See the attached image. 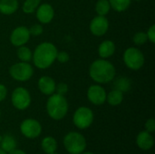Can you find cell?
<instances>
[{
	"instance_id": "8fae6325",
	"label": "cell",
	"mask_w": 155,
	"mask_h": 154,
	"mask_svg": "<svg viewBox=\"0 0 155 154\" xmlns=\"http://www.w3.org/2000/svg\"><path fill=\"white\" fill-rule=\"evenodd\" d=\"M29 29L25 26H19L12 32L10 40L15 46H22L29 40Z\"/></svg>"
},
{
	"instance_id": "52a82bcc",
	"label": "cell",
	"mask_w": 155,
	"mask_h": 154,
	"mask_svg": "<svg viewBox=\"0 0 155 154\" xmlns=\"http://www.w3.org/2000/svg\"><path fill=\"white\" fill-rule=\"evenodd\" d=\"M9 72H10L11 76L15 80L25 82V81L29 80L32 77L34 71H33L32 66L29 64L25 62H21V63H17L12 65Z\"/></svg>"
},
{
	"instance_id": "8d00e7d4",
	"label": "cell",
	"mask_w": 155,
	"mask_h": 154,
	"mask_svg": "<svg viewBox=\"0 0 155 154\" xmlns=\"http://www.w3.org/2000/svg\"><path fill=\"white\" fill-rule=\"evenodd\" d=\"M50 154H56L55 152H54V153H50Z\"/></svg>"
},
{
	"instance_id": "f35d334b",
	"label": "cell",
	"mask_w": 155,
	"mask_h": 154,
	"mask_svg": "<svg viewBox=\"0 0 155 154\" xmlns=\"http://www.w3.org/2000/svg\"><path fill=\"white\" fill-rule=\"evenodd\" d=\"M0 115H1V113H0Z\"/></svg>"
},
{
	"instance_id": "5b68a950",
	"label": "cell",
	"mask_w": 155,
	"mask_h": 154,
	"mask_svg": "<svg viewBox=\"0 0 155 154\" xmlns=\"http://www.w3.org/2000/svg\"><path fill=\"white\" fill-rule=\"evenodd\" d=\"M73 122L78 129H87L94 122V113L92 110L87 107H80L75 111L73 117Z\"/></svg>"
},
{
	"instance_id": "f546056e",
	"label": "cell",
	"mask_w": 155,
	"mask_h": 154,
	"mask_svg": "<svg viewBox=\"0 0 155 154\" xmlns=\"http://www.w3.org/2000/svg\"><path fill=\"white\" fill-rule=\"evenodd\" d=\"M56 59L60 62V63H66L69 60V55L66 52H57L56 54Z\"/></svg>"
},
{
	"instance_id": "e575fe53",
	"label": "cell",
	"mask_w": 155,
	"mask_h": 154,
	"mask_svg": "<svg viewBox=\"0 0 155 154\" xmlns=\"http://www.w3.org/2000/svg\"><path fill=\"white\" fill-rule=\"evenodd\" d=\"M81 154H94V153H93V152H82Z\"/></svg>"
},
{
	"instance_id": "1f68e13d",
	"label": "cell",
	"mask_w": 155,
	"mask_h": 154,
	"mask_svg": "<svg viewBox=\"0 0 155 154\" xmlns=\"http://www.w3.org/2000/svg\"><path fill=\"white\" fill-rule=\"evenodd\" d=\"M6 94H7V90L5 86L3 84H0V102L5 100V98L6 97Z\"/></svg>"
},
{
	"instance_id": "7a4b0ae2",
	"label": "cell",
	"mask_w": 155,
	"mask_h": 154,
	"mask_svg": "<svg viewBox=\"0 0 155 154\" xmlns=\"http://www.w3.org/2000/svg\"><path fill=\"white\" fill-rule=\"evenodd\" d=\"M90 76L92 79L100 84L111 82L115 75L114 66L106 60L100 59L94 61L90 66Z\"/></svg>"
},
{
	"instance_id": "f1b7e54d",
	"label": "cell",
	"mask_w": 155,
	"mask_h": 154,
	"mask_svg": "<svg viewBox=\"0 0 155 154\" xmlns=\"http://www.w3.org/2000/svg\"><path fill=\"white\" fill-rule=\"evenodd\" d=\"M145 129L148 133H152L155 131V122L153 118L147 120V122L145 123Z\"/></svg>"
},
{
	"instance_id": "4dcf8cb0",
	"label": "cell",
	"mask_w": 155,
	"mask_h": 154,
	"mask_svg": "<svg viewBox=\"0 0 155 154\" xmlns=\"http://www.w3.org/2000/svg\"><path fill=\"white\" fill-rule=\"evenodd\" d=\"M146 34H147L148 39H149L153 44L155 43V25H153L149 28L148 33H147Z\"/></svg>"
},
{
	"instance_id": "ffe728a7",
	"label": "cell",
	"mask_w": 155,
	"mask_h": 154,
	"mask_svg": "<svg viewBox=\"0 0 155 154\" xmlns=\"http://www.w3.org/2000/svg\"><path fill=\"white\" fill-rule=\"evenodd\" d=\"M123 99H124V93L116 89L113 90L108 93V95H106V100L108 103L113 106L119 105L123 102Z\"/></svg>"
},
{
	"instance_id": "4316f807",
	"label": "cell",
	"mask_w": 155,
	"mask_h": 154,
	"mask_svg": "<svg viewBox=\"0 0 155 154\" xmlns=\"http://www.w3.org/2000/svg\"><path fill=\"white\" fill-rule=\"evenodd\" d=\"M29 33H30V34H33V35H39L43 33V27L38 24L34 25L29 29Z\"/></svg>"
},
{
	"instance_id": "83f0119b",
	"label": "cell",
	"mask_w": 155,
	"mask_h": 154,
	"mask_svg": "<svg viewBox=\"0 0 155 154\" xmlns=\"http://www.w3.org/2000/svg\"><path fill=\"white\" fill-rule=\"evenodd\" d=\"M55 91L57 92L58 94H61V95H64L67 91H68V86L64 84V83H61L59 84L57 86H55Z\"/></svg>"
},
{
	"instance_id": "d4e9b609",
	"label": "cell",
	"mask_w": 155,
	"mask_h": 154,
	"mask_svg": "<svg viewBox=\"0 0 155 154\" xmlns=\"http://www.w3.org/2000/svg\"><path fill=\"white\" fill-rule=\"evenodd\" d=\"M41 0H25L23 5V11L26 14L33 13L39 5Z\"/></svg>"
},
{
	"instance_id": "d6986e66",
	"label": "cell",
	"mask_w": 155,
	"mask_h": 154,
	"mask_svg": "<svg viewBox=\"0 0 155 154\" xmlns=\"http://www.w3.org/2000/svg\"><path fill=\"white\" fill-rule=\"evenodd\" d=\"M0 147L2 150L8 153L16 148V141L12 135L6 134L2 137V140L0 142Z\"/></svg>"
},
{
	"instance_id": "8992f818",
	"label": "cell",
	"mask_w": 155,
	"mask_h": 154,
	"mask_svg": "<svg viewBox=\"0 0 155 154\" xmlns=\"http://www.w3.org/2000/svg\"><path fill=\"white\" fill-rule=\"evenodd\" d=\"M124 61L127 67L132 70L140 69L144 63V56L143 53L134 47L128 48L124 54Z\"/></svg>"
},
{
	"instance_id": "d590c367",
	"label": "cell",
	"mask_w": 155,
	"mask_h": 154,
	"mask_svg": "<svg viewBox=\"0 0 155 154\" xmlns=\"http://www.w3.org/2000/svg\"><path fill=\"white\" fill-rule=\"evenodd\" d=\"M2 137H3V136H1V135H0V142H1V140H2Z\"/></svg>"
},
{
	"instance_id": "836d02e7",
	"label": "cell",
	"mask_w": 155,
	"mask_h": 154,
	"mask_svg": "<svg viewBox=\"0 0 155 154\" xmlns=\"http://www.w3.org/2000/svg\"><path fill=\"white\" fill-rule=\"evenodd\" d=\"M0 154H7V152H5L4 150H2V149L0 148Z\"/></svg>"
},
{
	"instance_id": "e0dca14e",
	"label": "cell",
	"mask_w": 155,
	"mask_h": 154,
	"mask_svg": "<svg viewBox=\"0 0 155 154\" xmlns=\"http://www.w3.org/2000/svg\"><path fill=\"white\" fill-rule=\"evenodd\" d=\"M42 150L46 154L54 153L57 150V142L52 136L45 137L41 142Z\"/></svg>"
},
{
	"instance_id": "9c48e42d",
	"label": "cell",
	"mask_w": 155,
	"mask_h": 154,
	"mask_svg": "<svg viewBox=\"0 0 155 154\" xmlns=\"http://www.w3.org/2000/svg\"><path fill=\"white\" fill-rule=\"evenodd\" d=\"M22 134L28 139H35L42 133V126L40 123L35 119H26L22 122L20 125Z\"/></svg>"
},
{
	"instance_id": "ba28073f",
	"label": "cell",
	"mask_w": 155,
	"mask_h": 154,
	"mask_svg": "<svg viewBox=\"0 0 155 154\" xmlns=\"http://www.w3.org/2000/svg\"><path fill=\"white\" fill-rule=\"evenodd\" d=\"M11 100L13 105L18 110H25L31 103L30 93L26 89L23 87H18L14 90Z\"/></svg>"
},
{
	"instance_id": "7c38bea8",
	"label": "cell",
	"mask_w": 155,
	"mask_h": 154,
	"mask_svg": "<svg viewBox=\"0 0 155 154\" xmlns=\"http://www.w3.org/2000/svg\"><path fill=\"white\" fill-rule=\"evenodd\" d=\"M108 27H109L108 20L104 15H98L94 17L90 25L91 32L97 36L104 35L107 32Z\"/></svg>"
},
{
	"instance_id": "2e32d148",
	"label": "cell",
	"mask_w": 155,
	"mask_h": 154,
	"mask_svg": "<svg viewBox=\"0 0 155 154\" xmlns=\"http://www.w3.org/2000/svg\"><path fill=\"white\" fill-rule=\"evenodd\" d=\"M18 8L17 0H0V12L5 15H11Z\"/></svg>"
},
{
	"instance_id": "484cf974",
	"label": "cell",
	"mask_w": 155,
	"mask_h": 154,
	"mask_svg": "<svg viewBox=\"0 0 155 154\" xmlns=\"http://www.w3.org/2000/svg\"><path fill=\"white\" fill-rule=\"evenodd\" d=\"M148 40L147 34L143 32H139L137 34H134V42L137 44V45H142L144 43H146V41Z\"/></svg>"
},
{
	"instance_id": "9a60e30c",
	"label": "cell",
	"mask_w": 155,
	"mask_h": 154,
	"mask_svg": "<svg viewBox=\"0 0 155 154\" xmlns=\"http://www.w3.org/2000/svg\"><path fill=\"white\" fill-rule=\"evenodd\" d=\"M39 90L46 95H51L55 91V83L54 79L49 76H43L39 79L38 82Z\"/></svg>"
},
{
	"instance_id": "6da1fadb",
	"label": "cell",
	"mask_w": 155,
	"mask_h": 154,
	"mask_svg": "<svg viewBox=\"0 0 155 154\" xmlns=\"http://www.w3.org/2000/svg\"><path fill=\"white\" fill-rule=\"evenodd\" d=\"M57 49L51 43H42L39 44L33 55L34 64L37 68L45 69L51 66V64L56 59Z\"/></svg>"
},
{
	"instance_id": "ac0fdd59",
	"label": "cell",
	"mask_w": 155,
	"mask_h": 154,
	"mask_svg": "<svg viewBox=\"0 0 155 154\" xmlns=\"http://www.w3.org/2000/svg\"><path fill=\"white\" fill-rule=\"evenodd\" d=\"M115 51V45L112 41H104L99 46V54L103 58H108L114 54Z\"/></svg>"
},
{
	"instance_id": "5bb4252c",
	"label": "cell",
	"mask_w": 155,
	"mask_h": 154,
	"mask_svg": "<svg viewBox=\"0 0 155 154\" xmlns=\"http://www.w3.org/2000/svg\"><path fill=\"white\" fill-rule=\"evenodd\" d=\"M36 17L39 22L43 24H48L52 21L54 17V9L48 4H44L37 8Z\"/></svg>"
},
{
	"instance_id": "7402d4cb",
	"label": "cell",
	"mask_w": 155,
	"mask_h": 154,
	"mask_svg": "<svg viewBox=\"0 0 155 154\" xmlns=\"http://www.w3.org/2000/svg\"><path fill=\"white\" fill-rule=\"evenodd\" d=\"M108 1L112 8H114L115 11L122 12L129 7L132 0H108Z\"/></svg>"
},
{
	"instance_id": "4fadbf2b",
	"label": "cell",
	"mask_w": 155,
	"mask_h": 154,
	"mask_svg": "<svg viewBox=\"0 0 155 154\" xmlns=\"http://www.w3.org/2000/svg\"><path fill=\"white\" fill-rule=\"evenodd\" d=\"M136 143H137V146L141 150L148 151L153 146L154 139H153V135L150 133H148L147 131H143V132H141L137 135Z\"/></svg>"
},
{
	"instance_id": "74e56055",
	"label": "cell",
	"mask_w": 155,
	"mask_h": 154,
	"mask_svg": "<svg viewBox=\"0 0 155 154\" xmlns=\"http://www.w3.org/2000/svg\"><path fill=\"white\" fill-rule=\"evenodd\" d=\"M135 1H141V0H135Z\"/></svg>"
},
{
	"instance_id": "277c9868",
	"label": "cell",
	"mask_w": 155,
	"mask_h": 154,
	"mask_svg": "<svg viewBox=\"0 0 155 154\" xmlns=\"http://www.w3.org/2000/svg\"><path fill=\"white\" fill-rule=\"evenodd\" d=\"M64 146L70 154H81L86 148V140L81 133L71 132L64 136Z\"/></svg>"
},
{
	"instance_id": "44dd1931",
	"label": "cell",
	"mask_w": 155,
	"mask_h": 154,
	"mask_svg": "<svg viewBox=\"0 0 155 154\" xmlns=\"http://www.w3.org/2000/svg\"><path fill=\"white\" fill-rule=\"evenodd\" d=\"M114 87L116 90H119L122 93L127 92L131 88V81L126 77H119L114 82Z\"/></svg>"
},
{
	"instance_id": "30bf717a",
	"label": "cell",
	"mask_w": 155,
	"mask_h": 154,
	"mask_svg": "<svg viewBox=\"0 0 155 154\" xmlns=\"http://www.w3.org/2000/svg\"><path fill=\"white\" fill-rule=\"evenodd\" d=\"M106 95L105 90L99 85H92L87 91L88 100L95 105L103 104L106 101Z\"/></svg>"
},
{
	"instance_id": "3957f363",
	"label": "cell",
	"mask_w": 155,
	"mask_h": 154,
	"mask_svg": "<svg viewBox=\"0 0 155 154\" xmlns=\"http://www.w3.org/2000/svg\"><path fill=\"white\" fill-rule=\"evenodd\" d=\"M46 110L48 115L54 120L63 119L68 111V103L64 95L55 93L49 97L46 103Z\"/></svg>"
},
{
	"instance_id": "603a6c76",
	"label": "cell",
	"mask_w": 155,
	"mask_h": 154,
	"mask_svg": "<svg viewBox=\"0 0 155 154\" xmlns=\"http://www.w3.org/2000/svg\"><path fill=\"white\" fill-rule=\"evenodd\" d=\"M111 8L110 3L108 0H99L95 5V11L99 15H105Z\"/></svg>"
},
{
	"instance_id": "cb8c5ba5",
	"label": "cell",
	"mask_w": 155,
	"mask_h": 154,
	"mask_svg": "<svg viewBox=\"0 0 155 154\" xmlns=\"http://www.w3.org/2000/svg\"><path fill=\"white\" fill-rule=\"evenodd\" d=\"M17 56L21 60V62H29L32 59V53L31 50L25 46H20V48L17 50Z\"/></svg>"
},
{
	"instance_id": "d6a6232c",
	"label": "cell",
	"mask_w": 155,
	"mask_h": 154,
	"mask_svg": "<svg viewBox=\"0 0 155 154\" xmlns=\"http://www.w3.org/2000/svg\"><path fill=\"white\" fill-rule=\"evenodd\" d=\"M8 154H26L24 151H22V150H18V149H15V150H13V151H11L10 152H8Z\"/></svg>"
}]
</instances>
